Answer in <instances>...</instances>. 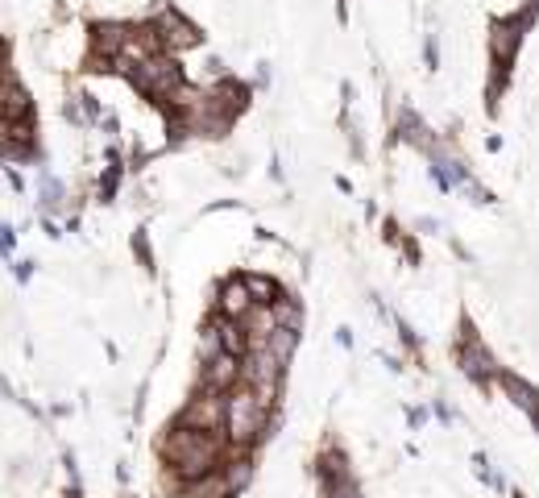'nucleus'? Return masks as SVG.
I'll return each mask as SVG.
<instances>
[{
	"instance_id": "nucleus-1",
	"label": "nucleus",
	"mask_w": 539,
	"mask_h": 498,
	"mask_svg": "<svg viewBox=\"0 0 539 498\" xmlns=\"http://www.w3.org/2000/svg\"><path fill=\"white\" fill-rule=\"evenodd\" d=\"M162 457L170 461V474L187 486V482H200L204 474L224 465V440L216 432L175 424V432L162 440Z\"/></svg>"
},
{
	"instance_id": "nucleus-2",
	"label": "nucleus",
	"mask_w": 539,
	"mask_h": 498,
	"mask_svg": "<svg viewBox=\"0 0 539 498\" xmlns=\"http://www.w3.org/2000/svg\"><path fill=\"white\" fill-rule=\"evenodd\" d=\"M266 428H270V407L258 399V391H253V386H241L237 391L233 386L229 411H224V436H229L237 449H249L266 436Z\"/></svg>"
},
{
	"instance_id": "nucleus-3",
	"label": "nucleus",
	"mask_w": 539,
	"mask_h": 498,
	"mask_svg": "<svg viewBox=\"0 0 539 498\" xmlns=\"http://www.w3.org/2000/svg\"><path fill=\"white\" fill-rule=\"evenodd\" d=\"M133 83L146 96H158V100H175L183 92V71L166 59V54H154V59L137 63L133 67Z\"/></svg>"
},
{
	"instance_id": "nucleus-4",
	"label": "nucleus",
	"mask_w": 539,
	"mask_h": 498,
	"mask_svg": "<svg viewBox=\"0 0 539 498\" xmlns=\"http://www.w3.org/2000/svg\"><path fill=\"white\" fill-rule=\"evenodd\" d=\"M224 411H229V395L208 391L200 399H191L179 415L183 428H200V432H224Z\"/></svg>"
},
{
	"instance_id": "nucleus-5",
	"label": "nucleus",
	"mask_w": 539,
	"mask_h": 498,
	"mask_svg": "<svg viewBox=\"0 0 539 498\" xmlns=\"http://www.w3.org/2000/svg\"><path fill=\"white\" fill-rule=\"evenodd\" d=\"M241 374H245V357H237V353H216V357H208V362H204V391L229 395Z\"/></svg>"
},
{
	"instance_id": "nucleus-6",
	"label": "nucleus",
	"mask_w": 539,
	"mask_h": 498,
	"mask_svg": "<svg viewBox=\"0 0 539 498\" xmlns=\"http://www.w3.org/2000/svg\"><path fill=\"white\" fill-rule=\"evenodd\" d=\"M253 308H258V299H253V291H249L245 279H229V283L220 287V312H224V316L245 320Z\"/></svg>"
},
{
	"instance_id": "nucleus-7",
	"label": "nucleus",
	"mask_w": 539,
	"mask_h": 498,
	"mask_svg": "<svg viewBox=\"0 0 539 498\" xmlns=\"http://www.w3.org/2000/svg\"><path fill=\"white\" fill-rule=\"evenodd\" d=\"M158 34H162V46H175V50H187V46L200 42V30H195V25H187L183 17H175V13H166V17L158 21Z\"/></svg>"
},
{
	"instance_id": "nucleus-8",
	"label": "nucleus",
	"mask_w": 539,
	"mask_h": 498,
	"mask_svg": "<svg viewBox=\"0 0 539 498\" xmlns=\"http://www.w3.org/2000/svg\"><path fill=\"white\" fill-rule=\"evenodd\" d=\"M5 121L13 125V121H34V104H30V96H25V88L17 79H9V100H5Z\"/></svg>"
},
{
	"instance_id": "nucleus-9",
	"label": "nucleus",
	"mask_w": 539,
	"mask_h": 498,
	"mask_svg": "<svg viewBox=\"0 0 539 498\" xmlns=\"http://www.w3.org/2000/svg\"><path fill=\"white\" fill-rule=\"evenodd\" d=\"M270 308H274V320H278V328H303V308H299V303H295L291 295L274 299Z\"/></svg>"
},
{
	"instance_id": "nucleus-10",
	"label": "nucleus",
	"mask_w": 539,
	"mask_h": 498,
	"mask_svg": "<svg viewBox=\"0 0 539 498\" xmlns=\"http://www.w3.org/2000/svg\"><path fill=\"white\" fill-rule=\"evenodd\" d=\"M245 283H249L253 299H258V308H270V303H274V295H278L274 279H266V274H245Z\"/></svg>"
},
{
	"instance_id": "nucleus-11",
	"label": "nucleus",
	"mask_w": 539,
	"mask_h": 498,
	"mask_svg": "<svg viewBox=\"0 0 539 498\" xmlns=\"http://www.w3.org/2000/svg\"><path fill=\"white\" fill-rule=\"evenodd\" d=\"M515 46H519V30H510V25H506V30L494 34V59L510 63V59H515Z\"/></svg>"
}]
</instances>
